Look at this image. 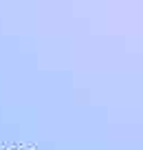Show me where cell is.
<instances>
[]
</instances>
